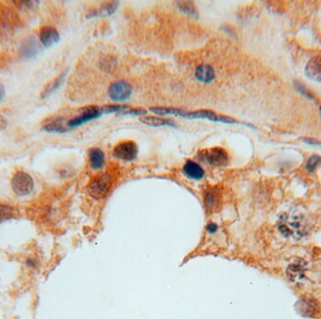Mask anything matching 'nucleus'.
Instances as JSON below:
<instances>
[{"instance_id":"f257e3e1","label":"nucleus","mask_w":321,"mask_h":319,"mask_svg":"<svg viewBox=\"0 0 321 319\" xmlns=\"http://www.w3.org/2000/svg\"><path fill=\"white\" fill-rule=\"evenodd\" d=\"M112 185V176L108 173H102L94 176L88 183L87 192L96 200L104 198Z\"/></svg>"},{"instance_id":"f03ea898","label":"nucleus","mask_w":321,"mask_h":319,"mask_svg":"<svg viewBox=\"0 0 321 319\" xmlns=\"http://www.w3.org/2000/svg\"><path fill=\"white\" fill-rule=\"evenodd\" d=\"M197 158L213 166H224L229 164V156L228 151L223 148H212L201 150Z\"/></svg>"},{"instance_id":"7ed1b4c3","label":"nucleus","mask_w":321,"mask_h":319,"mask_svg":"<svg viewBox=\"0 0 321 319\" xmlns=\"http://www.w3.org/2000/svg\"><path fill=\"white\" fill-rule=\"evenodd\" d=\"M11 187L17 195L26 196L32 192L34 182L30 175H28L26 172L19 171L12 176Z\"/></svg>"},{"instance_id":"20e7f679","label":"nucleus","mask_w":321,"mask_h":319,"mask_svg":"<svg viewBox=\"0 0 321 319\" xmlns=\"http://www.w3.org/2000/svg\"><path fill=\"white\" fill-rule=\"evenodd\" d=\"M180 116L184 117V118H189V119H197V118L209 119V121L222 122V123H226V124L238 123V121L232 118V117L217 115L216 113L211 110H197L193 111V112H187V111L183 110L181 112Z\"/></svg>"},{"instance_id":"39448f33","label":"nucleus","mask_w":321,"mask_h":319,"mask_svg":"<svg viewBox=\"0 0 321 319\" xmlns=\"http://www.w3.org/2000/svg\"><path fill=\"white\" fill-rule=\"evenodd\" d=\"M138 147L134 141H122L115 147L113 155L117 159L131 162L136 159Z\"/></svg>"},{"instance_id":"423d86ee","label":"nucleus","mask_w":321,"mask_h":319,"mask_svg":"<svg viewBox=\"0 0 321 319\" xmlns=\"http://www.w3.org/2000/svg\"><path fill=\"white\" fill-rule=\"evenodd\" d=\"M133 88L124 80L113 83L108 88V96L113 102H124L131 97Z\"/></svg>"},{"instance_id":"0eeeda50","label":"nucleus","mask_w":321,"mask_h":319,"mask_svg":"<svg viewBox=\"0 0 321 319\" xmlns=\"http://www.w3.org/2000/svg\"><path fill=\"white\" fill-rule=\"evenodd\" d=\"M102 115H103V112H102L101 107H98V106L87 107L79 116H75L69 121L67 123V126L69 128L80 126L82 124L87 123L88 121H94L96 118H99Z\"/></svg>"},{"instance_id":"6e6552de","label":"nucleus","mask_w":321,"mask_h":319,"mask_svg":"<svg viewBox=\"0 0 321 319\" xmlns=\"http://www.w3.org/2000/svg\"><path fill=\"white\" fill-rule=\"evenodd\" d=\"M305 73L311 80L321 82V55L311 58L305 68Z\"/></svg>"},{"instance_id":"1a4fd4ad","label":"nucleus","mask_w":321,"mask_h":319,"mask_svg":"<svg viewBox=\"0 0 321 319\" xmlns=\"http://www.w3.org/2000/svg\"><path fill=\"white\" fill-rule=\"evenodd\" d=\"M40 39L41 43L48 48L60 42V33L55 28L52 27H44L40 31Z\"/></svg>"},{"instance_id":"9d476101","label":"nucleus","mask_w":321,"mask_h":319,"mask_svg":"<svg viewBox=\"0 0 321 319\" xmlns=\"http://www.w3.org/2000/svg\"><path fill=\"white\" fill-rule=\"evenodd\" d=\"M183 173L187 177L195 181H200L205 176V171L194 161H187L183 166Z\"/></svg>"},{"instance_id":"9b49d317","label":"nucleus","mask_w":321,"mask_h":319,"mask_svg":"<svg viewBox=\"0 0 321 319\" xmlns=\"http://www.w3.org/2000/svg\"><path fill=\"white\" fill-rule=\"evenodd\" d=\"M195 75L196 79L202 83L213 82L215 79V72L213 67L210 65H200L197 67Z\"/></svg>"},{"instance_id":"f8f14e48","label":"nucleus","mask_w":321,"mask_h":319,"mask_svg":"<svg viewBox=\"0 0 321 319\" xmlns=\"http://www.w3.org/2000/svg\"><path fill=\"white\" fill-rule=\"evenodd\" d=\"M89 163L93 170H100L105 165V157L103 150L100 149H90L89 151Z\"/></svg>"},{"instance_id":"ddd939ff","label":"nucleus","mask_w":321,"mask_h":319,"mask_svg":"<svg viewBox=\"0 0 321 319\" xmlns=\"http://www.w3.org/2000/svg\"><path fill=\"white\" fill-rule=\"evenodd\" d=\"M142 123L153 127L168 126L176 127V123L174 121L168 119V118H163V117H157V116H143L140 118Z\"/></svg>"},{"instance_id":"4468645a","label":"nucleus","mask_w":321,"mask_h":319,"mask_svg":"<svg viewBox=\"0 0 321 319\" xmlns=\"http://www.w3.org/2000/svg\"><path fill=\"white\" fill-rule=\"evenodd\" d=\"M118 8H119V2H112L109 4H105V5L102 6L98 10L89 12L87 14V18L89 19L92 17L110 16L116 12Z\"/></svg>"},{"instance_id":"2eb2a0df","label":"nucleus","mask_w":321,"mask_h":319,"mask_svg":"<svg viewBox=\"0 0 321 319\" xmlns=\"http://www.w3.org/2000/svg\"><path fill=\"white\" fill-rule=\"evenodd\" d=\"M66 74H67V72H64L62 74H60V76L55 78L53 82L49 83L44 88V92L42 93V98L44 99L47 98L51 94L54 93L58 88H60V86L65 80Z\"/></svg>"},{"instance_id":"dca6fc26","label":"nucleus","mask_w":321,"mask_h":319,"mask_svg":"<svg viewBox=\"0 0 321 319\" xmlns=\"http://www.w3.org/2000/svg\"><path fill=\"white\" fill-rule=\"evenodd\" d=\"M204 201H205V206L207 210H213L217 207L218 202H219L217 193L213 189L207 190L205 193Z\"/></svg>"},{"instance_id":"f3484780","label":"nucleus","mask_w":321,"mask_h":319,"mask_svg":"<svg viewBox=\"0 0 321 319\" xmlns=\"http://www.w3.org/2000/svg\"><path fill=\"white\" fill-rule=\"evenodd\" d=\"M150 112L160 116H180L182 109L172 108V107H152L149 108Z\"/></svg>"},{"instance_id":"a211bd4d","label":"nucleus","mask_w":321,"mask_h":319,"mask_svg":"<svg viewBox=\"0 0 321 319\" xmlns=\"http://www.w3.org/2000/svg\"><path fill=\"white\" fill-rule=\"evenodd\" d=\"M38 44L35 39H29L26 44L23 45L22 55L27 57H32L37 55L38 52Z\"/></svg>"},{"instance_id":"6ab92c4d","label":"nucleus","mask_w":321,"mask_h":319,"mask_svg":"<svg viewBox=\"0 0 321 319\" xmlns=\"http://www.w3.org/2000/svg\"><path fill=\"white\" fill-rule=\"evenodd\" d=\"M178 7L180 9V11L184 12L186 14L197 18L198 17V11L196 10V6L194 5L192 2H177Z\"/></svg>"},{"instance_id":"aec40b11","label":"nucleus","mask_w":321,"mask_h":319,"mask_svg":"<svg viewBox=\"0 0 321 319\" xmlns=\"http://www.w3.org/2000/svg\"><path fill=\"white\" fill-rule=\"evenodd\" d=\"M61 119H56V121L51 122L49 124L45 125L44 127V130L45 132H66L68 130L67 128L64 127L62 124Z\"/></svg>"},{"instance_id":"412c9836","label":"nucleus","mask_w":321,"mask_h":319,"mask_svg":"<svg viewBox=\"0 0 321 319\" xmlns=\"http://www.w3.org/2000/svg\"><path fill=\"white\" fill-rule=\"evenodd\" d=\"M128 108H129L128 105H104V107H102V112H103V114H115V113L120 114L122 111L126 110Z\"/></svg>"},{"instance_id":"4be33fe9","label":"nucleus","mask_w":321,"mask_h":319,"mask_svg":"<svg viewBox=\"0 0 321 319\" xmlns=\"http://www.w3.org/2000/svg\"><path fill=\"white\" fill-rule=\"evenodd\" d=\"M321 164V157L318 155H312L309 159L307 160L306 162V165H305V168L308 172H315L317 166Z\"/></svg>"},{"instance_id":"5701e85b","label":"nucleus","mask_w":321,"mask_h":319,"mask_svg":"<svg viewBox=\"0 0 321 319\" xmlns=\"http://www.w3.org/2000/svg\"><path fill=\"white\" fill-rule=\"evenodd\" d=\"M147 114V111L142 108H128L126 110L122 111L119 115L120 116H145Z\"/></svg>"},{"instance_id":"b1692460","label":"nucleus","mask_w":321,"mask_h":319,"mask_svg":"<svg viewBox=\"0 0 321 319\" xmlns=\"http://www.w3.org/2000/svg\"><path fill=\"white\" fill-rule=\"evenodd\" d=\"M12 212L13 210L10 207L0 206V223L12 217Z\"/></svg>"},{"instance_id":"393cba45","label":"nucleus","mask_w":321,"mask_h":319,"mask_svg":"<svg viewBox=\"0 0 321 319\" xmlns=\"http://www.w3.org/2000/svg\"><path fill=\"white\" fill-rule=\"evenodd\" d=\"M206 229H207V233L213 235L218 231V226L215 223H209L206 226Z\"/></svg>"},{"instance_id":"a878e982","label":"nucleus","mask_w":321,"mask_h":319,"mask_svg":"<svg viewBox=\"0 0 321 319\" xmlns=\"http://www.w3.org/2000/svg\"><path fill=\"white\" fill-rule=\"evenodd\" d=\"M304 141H305V143L309 144V145H312V146H320L321 145V142H319L318 140L312 139V138H305V139H304Z\"/></svg>"},{"instance_id":"bb28decb","label":"nucleus","mask_w":321,"mask_h":319,"mask_svg":"<svg viewBox=\"0 0 321 319\" xmlns=\"http://www.w3.org/2000/svg\"><path fill=\"white\" fill-rule=\"evenodd\" d=\"M7 124H8V122L5 118L2 116H0V131H3L7 127Z\"/></svg>"},{"instance_id":"cd10ccee","label":"nucleus","mask_w":321,"mask_h":319,"mask_svg":"<svg viewBox=\"0 0 321 319\" xmlns=\"http://www.w3.org/2000/svg\"><path fill=\"white\" fill-rule=\"evenodd\" d=\"M5 96V88L0 84V102L3 99Z\"/></svg>"},{"instance_id":"c85d7f7f","label":"nucleus","mask_w":321,"mask_h":319,"mask_svg":"<svg viewBox=\"0 0 321 319\" xmlns=\"http://www.w3.org/2000/svg\"><path fill=\"white\" fill-rule=\"evenodd\" d=\"M27 265H28L29 267H35L36 262H35V260H34V259H28V260H27Z\"/></svg>"},{"instance_id":"c756f323","label":"nucleus","mask_w":321,"mask_h":319,"mask_svg":"<svg viewBox=\"0 0 321 319\" xmlns=\"http://www.w3.org/2000/svg\"><path fill=\"white\" fill-rule=\"evenodd\" d=\"M320 113H321V107H320Z\"/></svg>"}]
</instances>
